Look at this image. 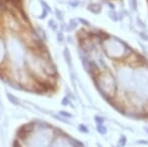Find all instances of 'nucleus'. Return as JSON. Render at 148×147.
Segmentation results:
<instances>
[{
	"label": "nucleus",
	"instance_id": "7ed1b4c3",
	"mask_svg": "<svg viewBox=\"0 0 148 147\" xmlns=\"http://www.w3.org/2000/svg\"><path fill=\"white\" fill-rule=\"evenodd\" d=\"M13 147H22L20 145V143H19L18 141H14V143H13Z\"/></svg>",
	"mask_w": 148,
	"mask_h": 147
},
{
	"label": "nucleus",
	"instance_id": "f257e3e1",
	"mask_svg": "<svg viewBox=\"0 0 148 147\" xmlns=\"http://www.w3.org/2000/svg\"><path fill=\"white\" fill-rule=\"evenodd\" d=\"M100 88L102 89V91L104 92L107 96L112 97L114 93V90H116V87H114V83L113 80V77L111 75H108L106 77H102L100 79Z\"/></svg>",
	"mask_w": 148,
	"mask_h": 147
},
{
	"label": "nucleus",
	"instance_id": "f03ea898",
	"mask_svg": "<svg viewBox=\"0 0 148 147\" xmlns=\"http://www.w3.org/2000/svg\"><path fill=\"white\" fill-rule=\"evenodd\" d=\"M97 130H98V131H99L101 134H105V133L107 132V129L104 126V125H102V124H98Z\"/></svg>",
	"mask_w": 148,
	"mask_h": 147
},
{
	"label": "nucleus",
	"instance_id": "20e7f679",
	"mask_svg": "<svg viewBox=\"0 0 148 147\" xmlns=\"http://www.w3.org/2000/svg\"><path fill=\"white\" fill-rule=\"evenodd\" d=\"M147 131H148V129H147Z\"/></svg>",
	"mask_w": 148,
	"mask_h": 147
}]
</instances>
